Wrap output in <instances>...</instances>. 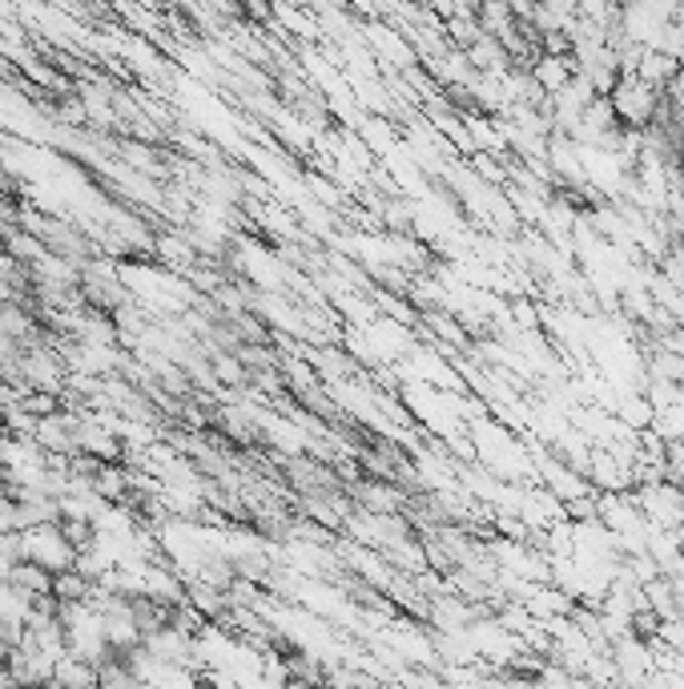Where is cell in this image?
<instances>
[{
    "label": "cell",
    "instance_id": "obj_2",
    "mask_svg": "<svg viewBox=\"0 0 684 689\" xmlns=\"http://www.w3.org/2000/svg\"><path fill=\"white\" fill-rule=\"evenodd\" d=\"M21 537H24V561L37 564V569H44L49 577L69 573V569H77V561H81V552L65 541V532L57 529V524L21 532Z\"/></svg>",
    "mask_w": 684,
    "mask_h": 689
},
{
    "label": "cell",
    "instance_id": "obj_3",
    "mask_svg": "<svg viewBox=\"0 0 684 689\" xmlns=\"http://www.w3.org/2000/svg\"><path fill=\"white\" fill-rule=\"evenodd\" d=\"M93 589H97V584L89 581L85 573H77V569L53 577V597L61 604H89V601H93Z\"/></svg>",
    "mask_w": 684,
    "mask_h": 689
},
{
    "label": "cell",
    "instance_id": "obj_1",
    "mask_svg": "<svg viewBox=\"0 0 684 689\" xmlns=\"http://www.w3.org/2000/svg\"><path fill=\"white\" fill-rule=\"evenodd\" d=\"M664 89L644 86L641 77H621L616 89H612L608 106L621 121V129H648L656 121V109H661Z\"/></svg>",
    "mask_w": 684,
    "mask_h": 689
}]
</instances>
